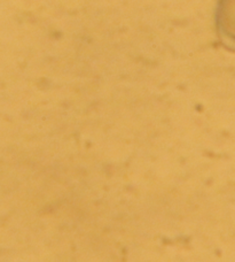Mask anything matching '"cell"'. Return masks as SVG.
Wrapping results in <instances>:
<instances>
[{
  "instance_id": "obj_1",
  "label": "cell",
  "mask_w": 235,
  "mask_h": 262,
  "mask_svg": "<svg viewBox=\"0 0 235 262\" xmlns=\"http://www.w3.org/2000/svg\"><path fill=\"white\" fill-rule=\"evenodd\" d=\"M216 29L223 48L235 53V0H219L216 9Z\"/></svg>"
}]
</instances>
